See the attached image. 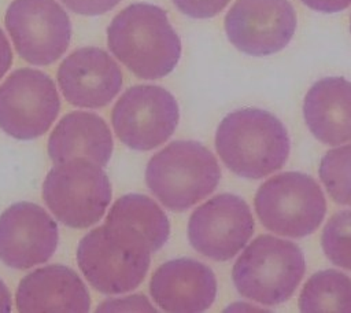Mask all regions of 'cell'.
<instances>
[{"label": "cell", "mask_w": 351, "mask_h": 313, "mask_svg": "<svg viewBox=\"0 0 351 313\" xmlns=\"http://www.w3.org/2000/svg\"><path fill=\"white\" fill-rule=\"evenodd\" d=\"M4 23L16 52L30 65L53 63L70 44V18L55 0H14Z\"/></svg>", "instance_id": "30bf717a"}, {"label": "cell", "mask_w": 351, "mask_h": 313, "mask_svg": "<svg viewBox=\"0 0 351 313\" xmlns=\"http://www.w3.org/2000/svg\"><path fill=\"white\" fill-rule=\"evenodd\" d=\"M254 220L248 205L233 194H219L199 206L188 222V239L200 254L215 259L233 258L250 240Z\"/></svg>", "instance_id": "7c38bea8"}, {"label": "cell", "mask_w": 351, "mask_h": 313, "mask_svg": "<svg viewBox=\"0 0 351 313\" xmlns=\"http://www.w3.org/2000/svg\"><path fill=\"white\" fill-rule=\"evenodd\" d=\"M178 118L176 97L158 85L126 89L111 113L118 139L137 151H149L165 143L176 130Z\"/></svg>", "instance_id": "9c48e42d"}, {"label": "cell", "mask_w": 351, "mask_h": 313, "mask_svg": "<svg viewBox=\"0 0 351 313\" xmlns=\"http://www.w3.org/2000/svg\"><path fill=\"white\" fill-rule=\"evenodd\" d=\"M112 136L101 117L88 111L66 114L48 139V155L55 162L86 158L106 166L112 152Z\"/></svg>", "instance_id": "ac0fdd59"}, {"label": "cell", "mask_w": 351, "mask_h": 313, "mask_svg": "<svg viewBox=\"0 0 351 313\" xmlns=\"http://www.w3.org/2000/svg\"><path fill=\"white\" fill-rule=\"evenodd\" d=\"M69 10L80 15H100L112 10L121 0H60Z\"/></svg>", "instance_id": "cb8c5ba5"}, {"label": "cell", "mask_w": 351, "mask_h": 313, "mask_svg": "<svg viewBox=\"0 0 351 313\" xmlns=\"http://www.w3.org/2000/svg\"><path fill=\"white\" fill-rule=\"evenodd\" d=\"M114 310H143V312H155L151 303L147 301L145 297L141 294L122 298V299H112L101 303L96 312H114Z\"/></svg>", "instance_id": "d4e9b609"}, {"label": "cell", "mask_w": 351, "mask_h": 313, "mask_svg": "<svg viewBox=\"0 0 351 313\" xmlns=\"http://www.w3.org/2000/svg\"><path fill=\"white\" fill-rule=\"evenodd\" d=\"M221 169L214 154L192 140H176L156 152L145 169V183L163 206L182 211L208 196Z\"/></svg>", "instance_id": "277c9868"}, {"label": "cell", "mask_w": 351, "mask_h": 313, "mask_svg": "<svg viewBox=\"0 0 351 313\" xmlns=\"http://www.w3.org/2000/svg\"><path fill=\"white\" fill-rule=\"evenodd\" d=\"M149 248L132 231L104 222L78 244L77 262L89 284L107 295L136 288L149 268Z\"/></svg>", "instance_id": "3957f363"}, {"label": "cell", "mask_w": 351, "mask_h": 313, "mask_svg": "<svg viewBox=\"0 0 351 313\" xmlns=\"http://www.w3.org/2000/svg\"><path fill=\"white\" fill-rule=\"evenodd\" d=\"M304 270V255L298 244L271 235H261L234 262L232 279L243 297L274 306L291 298Z\"/></svg>", "instance_id": "5b68a950"}, {"label": "cell", "mask_w": 351, "mask_h": 313, "mask_svg": "<svg viewBox=\"0 0 351 313\" xmlns=\"http://www.w3.org/2000/svg\"><path fill=\"white\" fill-rule=\"evenodd\" d=\"M350 30H351V16H350Z\"/></svg>", "instance_id": "f1b7e54d"}, {"label": "cell", "mask_w": 351, "mask_h": 313, "mask_svg": "<svg viewBox=\"0 0 351 313\" xmlns=\"http://www.w3.org/2000/svg\"><path fill=\"white\" fill-rule=\"evenodd\" d=\"M16 309L22 313H86L88 288L69 266L48 265L26 275L16 290Z\"/></svg>", "instance_id": "2e32d148"}, {"label": "cell", "mask_w": 351, "mask_h": 313, "mask_svg": "<svg viewBox=\"0 0 351 313\" xmlns=\"http://www.w3.org/2000/svg\"><path fill=\"white\" fill-rule=\"evenodd\" d=\"M11 63H12V51L5 34L0 29V78L7 73Z\"/></svg>", "instance_id": "4316f807"}, {"label": "cell", "mask_w": 351, "mask_h": 313, "mask_svg": "<svg viewBox=\"0 0 351 313\" xmlns=\"http://www.w3.org/2000/svg\"><path fill=\"white\" fill-rule=\"evenodd\" d=\"M299 309L304 313H351V279L335 269L314 273L300 292Z\"/></svg>", "instance_id": "ffe728a7"}, {"label": "cell", "mask_w": 351, "mask_h": 313, "mask_svg": "<svg viewBox=\"0 0 351 313\" xmlns=\"http://www.w3.org/2000/svg\"><path fill=\"white\" fill-rule=\"evenodd\" d=\"M300 1L311 10L318 12H325V14L343 11L351 4V0H300Z\"/></svg>", "instance_id": "484cf974"}, {"label": "cell", "mask_w": 351, "mask_h": 313, "mask_svg": "<svg viewBox=\"0 0 351 313\" xmlns=\"http://www.w3.org/2000/svg\"><path fill=\"white\" fill-rule=\"evenodd\" d=\"M58 84L70 104L99 108L107 106L121 91L122 71L104 49L82 47L60 63Z\"/></svg>", "instance_id": "5bb4252c"}, {"label": "cell", "mask_w": 351, "mask_h": 313, "mask_svg": "<svg viewBox=\"0 0 351 313\" xmlns=\"http://www.w3.org/2000/svg\"><path fill=\"white\" fill-rule=\"evenodd\" d=\"M303 117L315 139L329 146L351 140V82L325 77L307 91Z\"/></svg>", "instance_id": "e0dca14e"}, {"label": "cell", "mask_w": 351, "mask_h": 313, "mask_svg": "<svg viewBox=\"0 0 351 313\" xmlns=\"http://www.w3.org/2000/svg\"><path fill=\"white\" fill-rule=\"evenodd\" d=\"M11 312V294L7 286L0 280V313Z\"/></svg>", "instance_id": "83f0119b"}, {"label": "cell", "mask_w": 351, "mask_h": 313, "mask_svg": "<svg viewBox=\"0 0 351 313\" xmlns=\"http://www.w3.org/2000/svg\"><path fill=\"white\" fill-rule=\"evenodd\" d=\"M318 174L335 202L351 206V143L328 151L321 159Z\"/></svg>", "instance_id": "44dd1931"}, {"label": "cell", "mask_w": 351, "mask_h": 313, "mask_svg": "<svg viewBox=\"0 0 351 313\" xmlns=\"http://www.w3.org/2000/svg\"><path fill=\"white\" fill-rule=\"evenodd\" d=\"M107 44L121 63L144 80L167 76L181 58V41L167 14L149 3H134L118 12L107 29Z\"/></svg>", "instance_id": "6da1fadb"}, {"label": "cell", "mask_w": 351, "mask_h": 313, "mask_svg": "<svg viewBox=\"0 0 351 313\" xmlns=\"http://www.w3.org/2000/svg\"><path fill=\"white\" fill-rule=\"evenodd\" d=\"M43 198L62 224L82 229L103 217L111 200V184L100 165L74 158L59 162L48 172Z\"/></svg>", "instance_id": "8992f818"}, {"label": "cell", "mask_w": 351, "mask_h": 313, "mask_svg": "<svg viewBox=\"0 0 351 313\" xmlns=\"http://www.w3.org/2000/svg\"><path fill=\"white\" fill-rule=\"evenodd\" d=\"M60 110L53 80L36 69L11 73L0 85V129L18 140L44 135Z\"/></svg>", "instance_id": "ba28073f"}, {"label": "cell", "mask_w": 351, "mask_h": 313, "mask_svg": "<svg viewBox=\"0 0 351 313\" xmlns=\"http://www.w3.org/2000/svg\"><path fill=\"white\" fill-rule=\"evenodd\" d=\"M254 203L263 227L288 237L313 233L326 213L321 187L300 172H284L265 181Z\"/></svg>", "instance_id": "52a82bcc"}, {"label": "cell", "mask_w": 351, "mask_h": 313, "mask_svg": "<svg viewBox=\"0 0 351 313\" xmlns=\"http://www.w3.org/2000/svg\"><path fill=\"white\" fill-rule=\"evenodd\" d=\"M223 26L239 51L267 56L288 45L296 29V14L288 0H236Z\"/></svg>", "instance_id": "8fae6325"}, {"label": "cell", "mask_w": 351, "mask_h": 313, "mask_svg": "<svg viewBox=\"0 0 351 313\" xmlns=\"http://www.w3.org/2000/svg\"><path fill=\"white\" fill-rule=\"evenodd\" d=\"M58 225L38 205L18 202L0 216V261L15 269L47 262L58 246Z\"/></svg>", "instance_id": "4fadbf2b"}, {"label": "cell", "mask_w": 351, "mask_h": 313, "mask_svg": "<svg viewBox=\"0 0 351 313\" xmlns=\"http://www.w3.org/2000/svg\"><path fill=\"white\" fill-rule=\"evenodd\" d=\"M215 148L229 170L255 180L282 167L289 155V136L276 115L248 107L221 121Z\"/></svg>", "instance_id": "7a4b0ae2"}, {"label": "cell", "mask_w": 351, "mask_h": 313, "mask_svg": "<svg viewBox=\"0 0 351 313\" xmlns=\"http://www.w3.org/2000/svg\"><path fill=\"white\" fill-rule=\"evenodd\" d=\"M149 292L165 312L197 313L213 305L217 295V279L207 265L192 258H177L155 270Z\"/></svg>", "instance_id": "9a60e30c"}, {"label": "cell", "mask_w": 351, "mask_h": 313, "mask_svg": "<svg viewBox=\"0 0 351 313\" xmlns=\"http://www.w3.org/2000/svg\"><path fill=\"white\" fill-rule=\"evenodd\" d=\"M106 222L132 231L145 242L151 253L158 251L170 235V224L165 211L156 202L141 194H128L117 199Z\"/></svg>", "instance_id": "d6986e66"}, {"label": "cell", "mask_w": 351, "mask_h": 313, "mask_svg": "<svg viewBox=\"0 0 351 313\" xmlns=\"http://www.w3.org/2000/svg\"><path fill=\"white\" fill-rule=\"evenodd\" d=\"M325 255L337 266L351 270V210L333 214L321 235Z\"/></svg>", "instance_id": "7402d4cb"}, {"label": "cell", "mask_w": 351, "mask_h": 313, "mask_svg": "<svg viewBox=\"0 0 351 313\" xmlns=\"http://www.w3.org/2000/svg\"><path fill=\"white\" fill-rule=\"evenodd\" d=\"M230 0H173L174 5L191 18H211L219 14Z\"/></svg>", "instance_id": "603a6c76"}]
</instances>
